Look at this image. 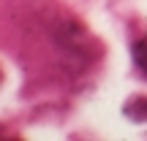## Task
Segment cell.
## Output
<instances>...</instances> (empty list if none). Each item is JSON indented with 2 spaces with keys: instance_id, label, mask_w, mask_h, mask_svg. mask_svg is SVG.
<instances>
[{
  "instance_id": "1",
  "label": "cell",
  "mask_w": 147,
  "mask_h": 141,
  "mask_svg": "<svg viewBox=\"0 0 147 141\" xmlns=\"http://www.w3.org/2000/svg\"><path fill=\"white\" fill-rule=\"evenodd\" d=\"M134 57H136V65L147 73V41H144V43H139V46L134 49Z\"/></svg>"
}]
</instances>
